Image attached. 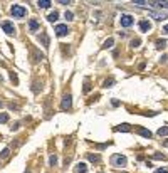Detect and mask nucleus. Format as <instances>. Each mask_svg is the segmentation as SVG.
<instances>
[{"mask_svg":"<svg viewBox=\"0 0 168 173\" xmlns=\"http://www.w3.org/2000/svg\"><path fill=\"white\" fill-rule=\"evenodd\" d=\"M12 15L13 17H17V19H22V17H25L27 15V10L22 5H13L12 7Z\"/></svg>","mask_w":168,"mask_h":173,"instance_id":"f257e3e1","label":"nucleus"},{"mask_svg":"<svg viewBox=\"0 0 168 173\" xmlns=\"http://www.w3.org/2000/svg\"><path fill=\"white\" fill-rule=\"evenodd\" d=\"M111 163H113L114 167H124V165H126V158L121 156V155H113Z\"/></svg>","mask_w":168,"mask_h":173,"instance_id":"f03ea898","label":"nucleus"},{"mask_svg":"<svg viewBox=\"0 0 168 173\" xmlns=\"http://www.w3.org/2000/svg\"><path fill=\"white\" fill-rule=\"evenodd\" d=\"M119 22H121V25H123V27H129V25H133V17H131V15H128V13H123V15H121V19H119Z\"/></svg>","mask_w":168,"mask_h":173,"instance_id":"7ed1b4c3","label":"nucleus"},{"mask_svg":"<svg viewBox=\"0 0 168 173\" xmlns=\"http://www.w3.org/2000/svg\"><path fill=\"white\" fill-rule=\"evenodd\" d=\"M148 5L153 8H168V2H148Z\"/></svg>","mask_w":168,"mask_h":173,"instance_id":"20e7f679","label":"nucleus"},{"mask_svg":"<svg viewBox=\"0 0 168 173\" xmlns=\"http://www.w3.org/2000/svg\"><path fill=\"white\" fill-rule=\"evenodd\" d=\"M67 32H69L67 25H57V27H56V34H57L59 37H64V35H66Z\"/></svg>","mask_w":168,"mask_h":173,"instance_id":"39448f33","label":"nucleus"},{"mask_svg":"<svg viewBox=\"0 0 168 173\" xmlns=\"http://www.w3.org/2000/svg\"><path fill=\"white\" fill-rule=\"evenodd\" d=\"M71 99H72V98H71L69 94L64 96V98H62V104H60V108H62V109H69V108H71V103H72Z\"/></svg>","mask_w":168,"mask_h":173,"instance_id":"423d86ee","label":"nucleus"},{"mask_svg":"<svg viewBox=\"0 0 168 173\" xmlns=\"http://www.w3.org/2000/svg\"><path fill=\"white\" fill-rule=\"evenodd\" d=\"M2 29H4L7 34H13L15 32V27H13V24H10V22H4V24H2Z\"/></svg>","mask_w":168,"mask_h":173,"instance_id":"0eeeda50","label":"nucleus"},{"mask_svg":"<svg viewBox=\"0 0 168 173\" xmlns=\"http://www.w3.org/2000/svg\"><path fill=\"white\" fill-rule=\"evenodd\" d=\"M150 17H153V19H156V20L168 19V15H167V13H163V12H150Z\"/></svg>","mask_w":168,"mask_h":173,"instance_id":"6e6552de","label":"nucleus"},{"mask_svg":"<svg viewBox=\"0 0 168 173\" xmlns=\"http://www.w3.org/2000/svg\"><path fill=\"white\" fill-rule=\"evenodd\" d=\"M140 29H141V32H148V30L151 29V25H150L148 20H141L140 22Z\"/></svg>","mask_w":168,"mask_h":173,"instance_id":"1a4fd4ad","label":"nucleus"},{"mask_svg":"<svg viewBox=\"0 0 168 173\" xmlns=\"http://www.w3.org/2000/svg\"><path fill=\"white\" fill-rule=\"evenodd\" d=\"M86 172H87L86 163H77V167H76V173H86Z\"/></svg>","mask_w":168,"mask_h":173,"instance_id":"9d476101","label":"nucleus"},{"mask_svg":"<svg viewBox=\"0 0 168 173\" xmlns=\"http://www.w3.org/2000/svg\"><path fill=\"white\" fill-rule=\"evenodd\" d=\"M29 29H30V30H32V32H35V30H37V29H39V24H37V20H30V22H29Z\"/></svg>","mask_w":168,"mask_h":173,"instance_id":"9b49d317","label":"nucleus"},{"mask_svg":"<svg viewBox=\"0 0 168 173\" xmlns=\"http://www.w3.org/2000/svg\"><path fill=\"white\" fill-rule=\"evenodd\" d=\"M138 133H140L141 136H145V138H151V133H150L148 129H145V128H138Z\"/></svg>","mask_w":168,"mask_h":173,"instance_id":"f8f14e48","label":"nucleus"},{"mask_svg":"<svg viewBox=\"0 0 168 173\" xmlns=\"http://www.w3.org/2000/svg\"><path fill=\"white\" fill-rule=\"evenodd\" d=\"M37 5H39L40 8H49V7H51V2H49V0H42V2L37 4Z\"/></svg>","mask_w":168,"mask_h":173,"instance_id":"ddd939ff","label":"nucleus"},{"mask_svg":"<svg viewBox=\"0 0 168 173\" xmlns=\"http://www.w3.org/2000/svg\"><path fill=\"white\" fill-rule=\"evenodd\" d=\"M57 17H59V13H57V12H52V13H49L47 20H49V22H56V20H57Z\"/></svg>","mask_w":168,"mask_h":173,"instance_id":"4468645a","label":"nucleus"},{"mask_svg":"<svg viewBox=\"0 0 168 173\" xmlns=\"http://www.w3.org/2000/svg\"><path fill=\"white\" fill-rule=\"evenodd\" d=\"M87 160L89 161H94V163H98V161H99V156H98V155H87Z\"/></svg>","mask_w":168,"mask_h":173,"instance_id":"2eb2a0df","label":"nucleus"},{"mask_svg":"<svg viewBox=\"0 0 168 173\" xmlns=\"http://www.w3.org/2000/svg\"><path fill=\"white\" fill-rule=\"evenodd\" d=\"M158 134H160V136H167V134H168V126L160 128V129H158Z\"/></svg>","mask_w":168,"mask_h":173,"instance_id":"dca6fc26","label":"nucleus"},{"mask_svg":"<svg viewBox=\"0 0 168 173\" xmlns=\"http://www.w3.org/2000/svg\"><path fill=\"white\" fill-rule=\"evenodd\" d=\"M116 129H118V131H129V124H126V123H124V124H121V126H118Z\"/></svg>","mask_w":168,"mask_h":173,"instance_id":"f3484780","label":"nucleus"},{"mask_svg":"<svg viewBox=\"0 0 168 173\" xmlns=\"http://www.w3.org/2000/svg\"><path fill=\"white\" fill-rule=\"evenodd\" d=\"M49 163H51V165H56V163H57V156H56V155H52V156H51V158H49Z\"/></svg>","mask_w":168,"mask_h":173,"instance_id":"a211bd4d","label":"nucleus"},{"mask_svg":"<svg viewBox=\"0 0 168 173\" xmlns=\"http://www.w3.org/2000/svg\"><path fill=\"white\" fill-rule=\"evenodd\" d=\"M113 42H114L113 39H108L106 42H104V47H106V49H108V47H113Z\"/></svg>","mask_w":168,"mask_h":173,"instance_id":"6ab92c4d","label":"nucleus"},{"mask_svg":"<svg viewBox=\"0 0 168 173\" xmlns=\"http://www.w3.org/2000/svg\"><path fill=\"white\" fill-rule=\"evenodd\" d=\"M8 155H10V150H8V148H5V150L2 151V158H7Z\"/></svg>","mask_w":168,"mask_h":173,"instance_id":"aec40b11","label":"nucleus"},{"mask_svg":"<svg viewBox=\"0 0 168 173\" xmlns=\"http://www.w3.org/2000/svg\"><path fill=\"white\" fill-rule=\"evenodd\" d=\"M8 120V114H0V123H5Z\"/></svg>","mask_w":168,"mask_h":173,"instance_id":"412c9836","label":"nucleus"},{"mask_svg":"<svg viewBox=\"0 0 168 173\" xmlns=\"http://www.w3.org/2000/svg\"><path fill=\"white\" fill-rule=\"evenodd\" d=\"M134 5H138V7H145V5H148V2H140V0H136V2H134Z\"/></svg>","mask_w":168,"mask_h":173,"instance_id":"4be33fe9","label":"nucleus"},{"mask_svg":"<svg viewBox=\"0 0 168 173\" xmlns=\"http://www.w3.org/2000/svg\"><path fill=\"white\" fill-rule=\"evenodd\" d=\"M156 47H158V49H163V47H165V40H158V42H156Z\"/></svg>","mask_w":168,"mask_h":173,"instance_id":"5701e85b","label":"nucleus"},{"mask_svg":"<svg viewBox=\"0 0 168 173\" xmlns=\"http://www.w3.org/2000/svg\"><path fill=\"white\" fill-rule=\"evenodd\" d=\"M64 15H66V19H67V20H72V17H74V15H72V12H66Z\"/></svg>","mask_w":168,"mask_h":173,"instance_id":"b1692460","label":"nucleus"},{"mask_svg":"<svg viewBox=\"0 0 168 173\" xmlns=\"http://www.w3.org/2000/svg\"><path fill=\"white\" fill-rule=\"evenodd\" d=\"M153 158H156V160H165V156H163V155H155Z\"/></svg>","mask_w":168,"mask_h":173,"instance_id":"393cba45","label":"nucleus"},{"mask_svg":"<svg viewBox=\"0 0 168 173\" xmlns=\"http://www.w3.org/2000/svg\"><path fill=\"white\" fill-rule=\"evenodd\" d=\"M155 173H168L167 170H165V168H158V170H156V172Z\"/></svg>","mask_w":168,"mask_h":173,"instance_id":"a878e982","label":"nucleus"},{"mask_svg":"<svg viewBox=\"0 0 168 173\" xmlns=\"http://www.w3.org/2000/svg\"><path fill=\"white\" fill-rule=\"evenodd\" d=\"M131 46H133V47H138V46H140V40H133V42H131Z\"/></svg>","mask_w":168,"mask_h":173,"instance_id":"bb28decb","label":"nucleus"},{"mask_svg":"<svg viewBox=\"0 0 168 173\" xmlns=\"http://www.w3.org/2000/svg\"><path fill=\"white\" fill-rule=\"evenodd\" d=\"M163 34H167V35H168V25L163 27Z\"/></svg>","mask_w":168,"mask_h":173,"instance_id":"cd10ccee","label":"nucleus"},{"mask_svg":"<svg viewBox=\"0 0 168 173\" xmlns=\"http://www.w3.org/2000/svg\"><path fill=\"white\" fill-rule=\"evenodd\" d=\"M165 146H167V148H168V141H165Z\"/></svg>","mask_w":168,"mask_h":173,"instance_id":"c85d7f7f","label":"nucleus"},{"mask_svg":"<svg viewBox=\"0 0 168 173\" xmlns=\"http://www.w3.org/2000/svg\"><path fill=\"white\" fill-rule=\"evenodd\" d=\"M0 106H2V103H0Z\"/></svg>","mask_w":168,"mask_h":173,"instance_id":"c756f323","label":"nucleus"},{"mask_svg":"<svg viewBox=\"0 0 168 173\" xmlns=\"http://www.w3.org/2000/svg\"><path fill=\"white\" fill-rule=\"evenodd\" d=\"M25 173H29V172H25Z\"/></svg>","mask_w":168,"mask_h":173,"instance_id":"7c9ffc66","label":"nucleus"}]
</instances>
